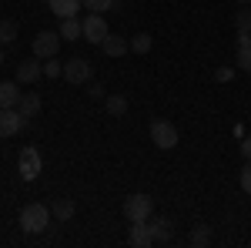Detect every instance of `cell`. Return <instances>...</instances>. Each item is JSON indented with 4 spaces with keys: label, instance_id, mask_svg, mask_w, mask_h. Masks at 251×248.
Listing matches in <instances>:
<instances>
[{
    "label": "cell",
    "instance_id": "cell-22",
    "mask_svg": "<svg viewBox=\"0 0 251 248\" xmlns=\"http://www.w3.org/2000/svg\"><path fill=\"white\" fill-rule=\"evenodd\" d=\"M151 44H154L151 34H134V37H131V51H134V54H148Z\"/></svg>",
    "mask_w": 251,
    "mask_h": 248
},
{
    "label": "cell",
    "instance_id": "cell-5",
    "mask_svg": "<svg viewBox=\"0 0 251 248\" xmlns=\"http://www.w3.org/2000/svg\"><path fill=\"white\" fill-rule=\"evenodd\" d=\"M80 27H84V40H91V44H104V37L111 34L107 30V20H104V14H87V17L80 20Z\"/></svg>",
    "mask_w": 251,
    "mask_h": 248
},
{
    "label": "cell",
    "instance_id": "cell-30",
    "mask_svg": "<svg viewBox=\"0 0 251 248\" xmlns=\"http://www.w3.org/2000/svg\"><path fill=\"white\" fill-rule=\"evenodd\" d=\"M0 64H3V51H0Z\"/></svg>",
    "mask_w": 251,
    "mask_h": 248
},
{
    "label": "cell",
    "instance_id": "cell-12",
    "mask_svg": "<svg viewBox=\"0 0 251 248\" xmlns=\"http://www.w3.org/2000/svg\"><path fill=\"white\" fill-rule=\"evenodd\" d=\"M20 94V81H0V108H17Z\"/></svg>",
    "mask_w": 251,
    "mask_h": 248
},
{
    "label": "cell",
    "instance_id": "cell-2",
    "mask_svg": "<svg viewBox=\"0 0 251 248\" xmlns=\"http://www.w3.org/2000/svg\"><path fill=\"white\" fill-rule=\"evenodd\" d=\"M151 215H154L151 194H127V198H124V218H127V221H148Z\"/></svg>",
    "mask_w": 251,
    "mask_h": 248
},
{
    "label": "cell",
    "instance_id": "cell-18",
    "mask_svg": "<svg viewBox=\"0 0 251 248\" xmlns=\"http://www.w3.org/2000/svg\"><path fill=\"white\" fill-rule=\"evenodd\" d=\"M104 104H107V114H111V117H124V114H127V108H131L124 94H111V97H104Z\"/></svg>",
    "mask_w": 251,
    "mask_h": 248
},
{
    "label": "cell",
    "instance_id": "cell-31",
    "mask_svg": "<svg viewBox=\"0 0 251 248\" xmlns=\"http://www.w3.org/2000/svg\"><path fill=\"white\" fill-rule=\"evenodd\" d=\"M248 7H251V0H248Z\"/></svg>",
    "mask_w": 251,
    "mask_h": 248
},
{
    "label": "cell",
    "instance_id": "cell-9",
    "mask_svg": "<svg viewBox=\"0 0 251 248\" xmlns=\"http://www.w3.org/2000/svg\"><path fill=\"white\" fill-rule=\"evenodd\" d=\"M40 77H44V64H40V57H30V60H20L17 64V81L20 84H37Z\"/></svg>",
    "mask_w": 251,
    "mask_h": 248
},
{
    "label": "cell",
    "instance_id": "cell-7",
    "mask_svg": "<svg viewBox=\"0 0 251 248\" xmlns=\"http://www.w3.org/2000/svg\"><path fill=\"white\" fill-rule=\"evenodd\" d=\"M27 117L20 114L17 108H0V138H14V134L24 131Z\"/></svg>",
    "mask_w": 251,
    "mask_h": 248
},
{
    "label": "cell",
    "instance_id": "cell-15",
    "mask_svg": "<svg viewBox=\"0 0 251 248\" xmlns=\"http://www.w3.org/2000/svg\"><path fill=\"white\" fill-rule=\"evenodd\" d=\"M60 40H84V27H80V17H64L60 20Z\"/></svg>",
    "mask_w": 251,
    "mask_h": 248
},
{
    "label": "cell",
    "instance_id": "cell-6",
    "mask_svg": "<svg viewBox=\"0 0 251 248\" xmlns=\"http://www.w3.org/2000/svg\"><path fill=\"white\" fill-rule=\"evenodd\" d=\"M60 51V34H54V30H40L37 37H34V57L47 60V57H57Z\"/></svg>",
    "mask_w": 251,
    "mask_h": 248
},
{
    "label": "cell",
    "instance_id": "cell-4",
    "mask_svg": "<svg viewBox=\"0 0 251 248\" xmlns=\"http://www.w3.org/2000/svg\"><path fill=\"white\" fill-rule=\"evenodd\" d=\"M151 141H154L161 151H171V148H177L181 134H177V128H174L171 121H154L151 124Z\"/></svg>",
    "mask_w": 251,
    "mask_h": 248
},
{
    "label": "cell",
    "instance_id": "cell-27",
    "mask_svg": "<svg viewBox=\"0 0 251 248\" xmlns=\"http://www.w3.org/2000/svg\"><path fill=\"white\" fill-rule=\"evenodd\" d=\"M214 81H218V84H231L234 81V67H218V71H214Z\"/></svg>",
    "mask_w": 251,
    "mask_h": 248
},
{
    "label": "cell",
    "instance_id": "cell-26",
    "mask_svg": "<svg viewBox=\"0 0 251 248\" xmlns=\"http://www.w3.org/2000/svg\"><path fill=\"white\" fill-rule=\"evenodd\" d=\"M241 191L251 194V158H245V168H241Z\"/></svg>",
    "mask_w": 251,
    "mask_h": 248
},
{
    "label": "cell",
    "instance_id": "cell-8",
    "mask_svg": "<svg viewBox=\"0 0 251 248\" xmlns=\"http://www.w3.org/2000/svg\"><path fill=\"white\" fill-rule=\"evenodd\" d=\"M17 171H20L24 181H34V178L40 174V154H37V148H24V151H20Z\"/></svg>",
    "mask_w": 251,
    "mask_h": 248
},
{
    "label": "cell",
    "instance_id": "cell-21",
    "mask_svg": "<svg viewBox=\"0 0 251 248\" xmlns=\"http://www.w3.org/2000/svg\"><path fill=\"white\" fill-rule=\"evenodd\" d=\"M234 27H238V34H251V7H241L234 14Z\"/></svg>",
    "mask_w": 251,
    "mask_h": 248
},
{
    "label": "cell",
    "instance_id": "cell-29",
    "mask_svg": "<svg viewBox=\"0 0 251 248\" xmlns=\"http://www.w3.org/2000/svg\"><path fill=\"white\" fill-rule=\"evenodd\" d=\"M241 154H245V158H251V134L241 141Z\"/></svg>",
    "mask_w": 251,
    "mask_h": 248
},
{
    "label": "cell",
    "instance_id": "cell-17",
    "mask_svg": "<svg viewBox=\"0 0 251 248\" xmlns=\"http://www.w3.org/2000/svg\"><path fill=\"white\" fill-rule=\"evenodd\" d=\"M74 211H77V205H74L71 198H57V201L50 205V215H54L57 221H71V218H74Z\"/></svg>",
    "mask_w": 251,
    "mask_h": 248
},
{
    "label": "cell",
    "instance_id": "cell-14",
    "mask_svg": "<svg viewBox=\"0 0 251 248\" xmlns=\"http://www.w3.org/2000/svg\"><path fill=\"white\" fill-rule=\"evenodd\" d=\"M100 51H104L107 57H124V54L131 51V40H124V37H114V34H107V37H104V44H100Z\"/></svg>",
    "mask_w": 251,
    "mask_h": 248
},
{
    "label": "cell",
    "instance_id": "cell-13",
    "mask_svg": "<svg viewBox=\"0 0 251 248\" xmlns=\"http://www.w3.org/2000/svg\"><path fill=\"white\" fill-rule=\"evenodd\" d=\"M47 7L64 20V17H77L80 7H84V0H47Z\"/></svg>",
    "mask_w": 251,
    "mask_h": 248
},
{
    "label": "cell",
    "instance_id": "cell-16",
    "mask_svg": "<svg viewBox=\"0 0 251 248\" xmlns=\"http://www.w3.org/2000/svg\"><path fill=\"white\" fill-rule=\"evenodd\" d=\"M148 221H151V231H154V245H168L171 242V221L157 218V215H151Z\"/></svg>",
    "mask_w": 251,
    "mask_h": 248
},
{
    "label": "cell",
    "instance_id": "cell-25",
    "mask_svg": "<svg viewBox=\"0 0 251 248\" xmlns=\"http://www.w3.org/2000/svg\"><path fill=\"white\" fill-rule=\"evenodd\" d=\"M60 74H64V64L60 60H54V57L44 60V77H60Z\"/></svg>",
    "mask_w": 251,
    "mask_h": 248
},
{
    "label": "cell",
    "instance_id": "cell-10",
    "mask_svg": "<svg viewBox=\"0 0 251 248\" xmlns=\"http://www.w3.org/2000/svg\"><path fill=\"white\" fill-rule=\"evenodd\" d=\"M127 242H131L134 248L154 245V231H151V221H131V235H127Z\"/></svg>",
    "mask_w": 251,
    "mask_h": 248
},
{
    "label": "cell",
    "instance_id": "cell-28",
    "mask_svg": "<svg viewBox=\"0 0 251 248\" xmlns=\"http://www.w3.org/2000/svg\"><path fill=\"white\" fill-rule=\"evenodd\" d=\"M87 94L94 97V101H100V97H104V84H97V81H91V91H87Z\"/></svg>",
    "mask_w": 251,
    "mask_h": 248
},
{
    "label": "cell",
    "instance_id": "cell-11",
    "mask_svg": "<svg viewBox=\"0 0 251 248\" xmlns=\"http://www.w3.org/2000/svg\"><path fill=\"white\" fill-rule=\"evenodd\" d=\"M40 108H44V101H40L37 91H24V94H20L17 111H20L24 117H27V121H30V117H37V114H40Z\"/></svg>",
    "mask_w": 251,
    "mask_h": 248
},
{
    "label": "cell",
    "instance_id": "cell-1",
    "mask_svg": "<svg viewBox=\"0 0 251 248\" xmlns=\"http://www.w3.org/2000/svg\"><path fill=\"white\" fill-rule=\"evenodd\" d=\"M47 225H50V208L47 205L30 201V205L20 208V228L27 235H40V231H47Z\"/></svg>",
    "mask_w": 251,
    "mask_h": 248
},
{
    "label": "cell",
    "instance_id": "cell-24",
    "mask_svg": "<svg viewBox=\"0 0 251 248\" xmlns=\"http://www.w3.org/2000/svg\"><path fill=\"white\" fill-rule=\"evenodd\" d=\"M84 7H87L91 14H107V10L114 7V0H84Z\"/></svg>",
    "mask_w": 251,
    "mask_h": 248
},
{
    "label": "cell",
    "instance_id": "cell-20",
    "mask_svg": "<svg viewBox=\"0 0 251 248\" xmlns=\"http://www.w3.org/2000/svg\"><path fill=\"white\" fill-rule=\"evenodd\" d=\"M14 40H17V24L14 20H0V47L14 44Z\"/></svg>",
    "mask_w": 251,
    "mask_h": 248
},
{
    "label": "cell",
    "instance_id": "cell-3",
    "mask_svg": "<svg viewBox=\"0 0 251 248\" xmlns=\"http://www.w3.org/2000/svg\"><path fill=\"white\" fill-rule=\"evenodd\" d=\"M91 77H94V64H91V60H84V57L64 60V81H67V84L80 87V84H91Z\"/></svg>",
    "mask_w": 251,
    "mask_h": 248
},
{
    "label": "cell",
    "instance_id": "cell-19",
    "mask_svg": "<svg viewBox=\"0 0 251 248\" xmlns=\"http://www.w3.org/2000/svg\"><path fill=\"white\" fill-rule=\"evenodd\" d=\"M188 242H191L194 248H208V245H211V228H208V225H194Z\"/></svg>",
    "mask_w": 251,
    "mask_h": 248
},
{
    "label": "cell",
    "instance_id": "cell-23",
    "mask_svg": "<svg viewBox=\"0 0 251 248\" xmlns=\"http://www.w3.org/2000/svg\"><path fill=\"white\" fill-rule=\"evenodd\" d=\"M234 64H238L241 71H251V40L248 44H238V57H234Z\"/></svg>",
    "mask_w": 251,
    "mask_h": 248
}]
</instances>
